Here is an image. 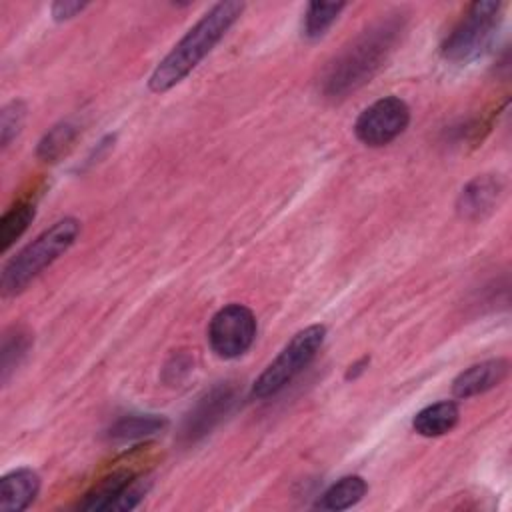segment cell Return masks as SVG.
Masks as SVG:
<instances>
[{"mask_svg": "<svg viewBox=\"0 0 512 512\" xmlns=\"http://www.w3.org/2000/svg\"><path fill=\"white\" fill-rule=\"evenodd\" d=\"M134 480V474L130 470H118L110 476L102 478L92 490L84 494V498L76 504L78 510L86 512H102L112 510L114 502L120 498V494L126 490V486Z\"/></svg>", "mask_w": 512, "mask_h": 512, "instance_id": "cell-13", "label": "cell"}, {"mask_svg": "<svg viewBox=\"0 0 512 512\" xmlns=\"http://www.w3.org/2000/svg\"><path fill=\"white\" fill-rule=\"evenodd\" d=\"M458 418H460L458 404L452 400H442L416 412L412 420V428L416 434L424 438H436L450 432L458 424Z\"/></svg>", "mask_w": 512, "mask_h": 512, "instance_id": "cell-12", "label": "cell"}, {"mask_svg": "<svg viewBox=\"0 0 512 512\" xmlns=\"http://www.w3.org/2000/svg\"><path fill=\"white\" fill-rule=\"evenodd\" d=\"M256 318L244 304H226L208 324V344L218 358L242 356L256 338Z\"/></svg>", "mask_w": 512, "mask_h": 512, "instance_id": "cell-6", "label": "cell"}, {"mask_svg": "<svg viewBox=\"0 0 512 512\" xmlns=\"http://www.w3.org/2000/svg\"><path fill=\"white\" fill-rule=\"evenodd\" d=\"M76 136H78V126L76 124L58 122L38 142V150H36L38 158H42L44 162H56L62 154L68 152V148L72 146Z\"/></svg>", "mask_w": 512, "mask_h": 512, "instance_id": "cell-19", "label": "cell"}, {"mask_svg": "<svg viewBox=\"0 0 512 512\" xmlns=\"http://www.w3.org/2000/svg\"><path fill=\"white\" fill-rule=\"evenodd\" d=\"M26 120V104L22 100H10L0 112V144L6 148L22 130Z\"/></svg>", "mask_w": 512, "mask_h": 512, "instance_id": "cell-20", "label": "cell"}, {"mask_svg": "<svg viewBox=\"0 0 512 512\" xmlns=\"http://www.w3.org/2000/svg\"><path fill=\"white\" fill-rule=\"evenodd\" d=\"M504 192V182L500 176L484 174L470 180L456 202V210L462 218H482L494 210Z\"/></svg>", "mask_w": 512, "mask_h": 512, "instance_id": "cell-8", "label": "cell"}, {"mask_svg": "<svg viewBox=\"0 0 512 512\" xmlns=\"http://www.w3.org/2000/svg\"><path fill=\"white\" fill-rule=\"evenodd\" d=\"M40 490V476L30 468H18L0 480V510L22 512L26 510Z\"/></svg>", "mask_w": 512, "mask_h": 512, "instance_id": "cell-10", "label": "cell"}, {"mask_svg": "<svg viewBox=\"0 0 512 512\" xmlns=\"http://www.w3.org/2000/svg\"><path fill=\"white\" fill-rule=\"evenodd\" d=\"M410 122V108L398 96H384L360 112L354 122L356 138L370 146L380 148L396 140Z\"/></svg>", "mask_w": 512, "mask_h": 512, "instance_id": "cell-7", "label": "cell"}, {"mask_svg": "<svg viewBox=\"0 0 512 512\" xmlns=\"http://www.w3.org/2000/svg\"><path fill=\"white\" fill-rule=\"evenodd\" d=\"M402 32V14H388L386 18H380L378 22L368 26L330 64L324 76V94L328 98H344L346 94L370 82V78L392 54Z\"/></svg>", "mask_w": 512, "mask_h": 512, "instance_id": "cell-1", "label": "cell"}, {"mask_svg": "<svg viewBox=\"0 0 512 512\" xmlns=\"http://www.w3.org/2000/svg\"><path fill=\"white\" fill-rule=\"evenodd\" d=\"M344 8V2H310L302 18V36L306 40L322 38Z\"/></svg>", "mask_w": 512, "mask_h": 512, "instance_id": "cell-17", "label": "cell"}, {"mask_svg": "<svg viewBox=\"0 0 512 512\" xmlns=\"http://www.w3.org/2000/svg\"><path fill=\"white\" fill-rule=\"evenodd\" d=\"M232 388L228 386H218L214 388L210 394H206L196 410L188 416V422H186V428H184V434L194 440L202 434H206L220 418L222 414H226L228 406L232 404Z\"/></svg>", "mask_w": 512, "mask_h": 512, "instance_id": "cell-11", "label": "cell"}, {"mask_svg": "<svg viewBox=\"0 0 512 512\" xmlns=\"http://www.w3.org/2000/svg\"><path fill=\"white\" fill-rule=\"evenodd\" d=\"M80 220L66 216L54 222L28 242L16 256H12L0 274V288L4 296L22 292L44 268L58 260L78 238Z\"/></svg>", "mask_w": 512, "mask_h": 512, "instance_id": "cell-3", "label": "cell"}, {"mask_svg": "<svg viewBox=\"0 0 512 512\" xmlns=\"http://www.w3.org/2000/svg\"><path fill=\"white\" fill-rule=\"evenodd\" d=\"M244 2L224 0L214 4L158 62L148 78V88L156 94L168 92L180 84L224 38V34L242 16Z\"/></svg>", "mask_w": 512, "mask_h": 512, "instance_id": "cell-2", "label": "cell"}, {"mask_svg": "<svg viewBox=\"0 0 512 512\" xmlns=\"http://www.w3.org/2000/svg\"><path fill=\"white\" fill-rule=\"evenodd\" d=\"M326 338L324 324H312L296 332L282 352L264 368L252 384V398L264 400L290 384L320 352Z\"/></svg>", "mask_w": 512, "mask_h": 512, "instance_id": "cell-5", "label": "cell"}, {"mask_svg": "<svg viewBox=\"0 0 512 512\" xmlns=\"http://www.w3.org/2000/svg\"><path fill=\"white\" fill-rule=\"evenodd\" d=\"M502 4L494 0L472 2L440 46L444 60L468 64L480 58L492 44L500 24Z\"/></svg>", "mask_w": 512, "mask_h": 512, "instance_id": "cell-4", "label": "cell"}, {"mask_svg": "<svg viewBox=\"0 0 512 512\" xmlns=\"http://www.w3.org/2000/svg\"><path fill=\"white\" fill-rule=\"evenodd\" d=\"M368 490V484L362 476L352 474L344 476L338 482H334L316 502V508L320 510H346L358 504Z\"/></svg>", "mask_w": 512, "mask_h": 512, "instance_id": "cell-15", "label": "cell"}, {"mask_svg": "<svg viewBox=\"0 0 512 512\" xmlns=\"http://www.w3.org/2000/svg\"><path fill=\"white\" fill-rule=\"evenodd\" d=\"M168 426V420L164 416L156 414H130L122 416L108 428V440L110 442H134L152 434L162 432Z\"/></svg>", "mask_w": 512, "mask_h": 512, "instance_id": "cell-14", "label": "cell"}, {"mask_svg": "<svg viewBox=\"0 0 512 512\" xmlns=\"http://www.w3.org/2000/svg\"><path fill=\"white\" fill-rule=\"evenodd\" d=\"M32 348V334L24 328H14L4 334L0 350V378L8 382L10 374L22 364L26 354Z\"/></svg>", "mask_w": 512, "mask_h": 512, "instance_id": "cell-16", "label": "cell"}, {"mask_svg": "<svg viewBox=\"0 0 512 512\" xmlns=\"http://www.w3.org/2000/svg\"><path fill=\"white\" fill-rule=\"evenodd\" d=\"M86 6H88L86 2H68V0H64V2H54V4H52V16H54V20H58V22L70 20V18H74L78 12H82Z\"/></svg>", "mask_w": 512, "mask_h": 512, "instance_id": "cell-21", "label": "cell"}, {"mask_svg": "<svg viewBox=\"0 0 512 512\" xmlns=\"http://www.w3.org/2000/svg\"><path fill=\"white\" fill-rule=\"evenodd\" d=\"M36 208L30 202H18L8 208L0 218V248L6 252L32 224Z\"/></svg>", "mask_w": 512, "mask_h": 512, "instance_id": "cell-18", "label": "cell"}, {"mask_svg": "<svg viewBox=\"0 0 512 512\" xmlns=\"http://www.w3.org/2000/svg\"><path fill=\"white\" fill-rule=\"evenodd\" d=\"M508 376V360L492 358L462 370L452 382V394L456 398H472L496 388Z\"/></svg>", "mask_w": 512, "mask_h": 512, "instance_id": "cell-9", "label": "cell"}, {"mask_svg": "<svg viewBox=\"0 0 512 512\" xmlns=\"http://www.w3.org/2000/svg\"><path fill=\"white\" fill-rule=\"evenodd\" d=\"M366 364H368V358H362V360H358L356 364H352L350 370H348V374H346V378H348V380H350V378H356V376L364 370Z\"/></svg>", "mask_w": 512, "mask_h": 512, "instance_id": "cell-22", "label": "cell"}]
</instances>
